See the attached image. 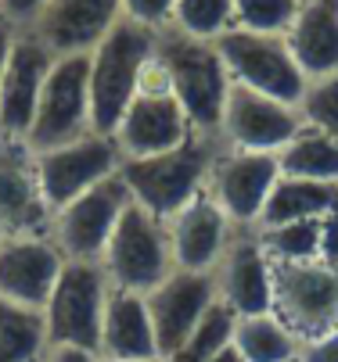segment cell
I'll return each mask as SVG.
<instances>
[{"mask_svg": "<svg viewBox=\"0 0 338 362\" xmlns=\"http://www.w3.org/2000/svg\"><path fill=\"white\" fill-rule=\"evenodd\" d=\"M303 0H234V29L284 36L295 22Z\"/></svg>", "mask_w": 338, "mask_h": 362, "instance_id": "cell-29", "label": "cell"}, {"mask_svg": "<svg viewBox=\"0 0 338 362\" xmlns=\"http://www.w3.org/2000/svg\"><path fill=\"white\" fill-rule=\"evenodd\" d=\"M277 165H281V176H299V180L338 187V140L303 126L292 136V144L277 154Z\"/></svg>", "mask_w": 338, "mask_h": 362, "instance_id": "cell-25", "label": "cell"}, {"mask_svg": "<svg viewBox=\"0 0 338 362\" xmlns=\"http://www.w3.org/2000/svg\"><path fill=\"white\" fill-rule=\"evenodd\" d=\"M119 165H123V154L116 140L101 133H86L72 144L36 151V176H40V190L51 216L65 209L69 201H76L83 190L116 176Z\"/></svg>", "mask_w": 338, "mask_h": 362, "instance_id": "cell-12", "label": "cell"}, {"mask_svg": "<svg viewBox=\"0 0 338 362\" xmlns=\"http://www.w3.org/2000/svg\"><path fill=\"white\" fill-rule=\"evenodd\" d=\"M317 262L338 269V212L320 219V247H317Z\"/></svg>", "mask_w": 338, "mask_h": 362, "instance_id": "cell-35", "label": "cell"}, {"mask_svg": "<svg viewBox=\"0 0 338 362\" xmlns=\"http://www.w3.org/2000/svg\"><path fill=\"white\" fill-rule=\"evenodd\" d=\"M144 301H148V316H152V327H155L159 355L166 358L213 313L216 284H213V273L173 269L159 287H152L148 294H144Z\"/></svg>", "mask_w": 338, "mask_h": 362, "instance_id": "cell-16", "label": "cell"}, {"mask_svg": "<svg viewBox=\"0 0 338 362\" xmlns=\"http://www.w3.org/2000/svg\"><path fill=\"white\" fill-rule=\"evenodd\" d=\"M8 237H51V209L40 190L36 151L0 136V240Z\"/></svg>", "mask_w": 338, "mask_h": 362, "instance_id": "cell-14", "label": "cell"}, {"mask_svg": "<svg viewBox=\"0 0 338 362\" xmlns=\"http://www.w3.org/2000/svg\"><path fill=\"white\" fill-rule=\"evenodd\" d=\"M209 362H245V358H241V351H237V348L227 341L223 348H216V351L209 355Z\"/></svg>", "mask_w": 338, "mask_h": 362, "instance_id": "cell-38", "label": "cell"}, {"mask_svg": "<svg viewBox=\"0 0 338 362\" xmlns=\"http://www.w3.org/2000/svg\"><path fill=\"white\" fill-rule=\"evenodd\" d=\"M155 69L166 90L180 100L191 126L205 136H216L220 112L230 90L216 40H195V36L162 29L155 43Z\"/></svg>", "mask_w": 338, "mask_h": 362, "instance_id": "cell-2", "label": "cell"}, {"mask_svg": "<svg viewBox=\"0 0 338 362\" xmlns=\"http://www.w3.org/2000/svg\"><path fill=\"white\" fill-rule=\"evenodd\" d=\"M51 65H55V50L40 36H33V33L15 36L4 79H0V136H15V140L29 136L36 100L43 93Z\"/></svg>", "mask_w": 338, "mask_h": 362, "instance_id": "cell-17", "label": "cell"}, {"mask_svg": "<svg viewBox=\"0 0 338 362\" xmlns=\"http://www.w3.org/2000/svg\"><path fill=\"white\" fill-rule=\"evenodd\" d=\"M299 129H303V119L295 105H284V100H274L266 93L230 83L223 112H220V126H216V140L220 147H230V151L281 154Z\"/></svg>", "mask_w": 338, "mask_h": 362, "instance_id": "cell-13", "label": "cell"}, {"mask_svg": "<svg viewBox=\"0 0 338 362\" xmlns=\"http://www.w3.org/2000/svg\"><path fill=\"white\" fill-rule=\"evenodd\" d=\"M230 344L241 351L245 362H295L299 358V337L274 313L234 320Z\"/></svg>", "mask_w": 338, "mask_h": 362, "instance_id": "cell-24", "label": "cell"}, {"mask_svg": "<svg viewBox=\"0 0 338 362\" xmlns=\"http://www.w3.org/2000/svg\"><path fill=\"white\" fill-rule=\"evenodd\" d=\"M277 180H281L277 154L216 147L209 176H205V194L220 204V212L237 230H256L263 204Z\"/></svg>", "mask_w": 338, "mask_h": 362, "instance_id": "cell-11", "label": "cell"}, {"mask_svg": "<svg viewBox=\"0 0 338 362\" xmlns=\"http://www.w3.org/2000/svg\"><path fill=\"white\" fill-rule=\"evenodd\" d=\"M15 29L0 22V79H4V69H8V58H11V47H15Z\"/></svg>", "mask_w": 338, "mask_h": 362, "instance_id": "cell-37", "label": "cell"}, {"mask_svg": "<svg viewBox=\"0 0 338 362\" xmlns=\"http://www.w3.org/2000/svg\"><path fill=\"white\" fill-rule=\"evenodd\" d=\"M159 33L137 22H119L98 47L90 50V119L94 133L112 136L130 100L144 86L152 62H155Z\"/></svg>", "mask_w": 338, "mask_h": 362, "instance_id": "cell-1", "label": "cell"}, {"mask_svg": "<svg viewBox=\"0 0 338 362\" xmlns=\"http://www.w3.org/2000/svg\"><path fill=\"white\" fill-rule=\"evenodd\" d=\"M299 119L306 129L338 140V72L306 83V93L299 100Z\"/></svg>", "mask_w": 338, "mask_h": 362, "instance_id": "cell-30", "label": "cell"}, {"mask_svg": "<svg viewBox=\"0 0 338 362\" xmlns=\"http://www.w3.org/2000/svg\"><path fill=\"white\" fill-rule=\"evenodd\" d=\"M216 305H223L234 320L274 313V262L266 258L256 230H237L223 258L213 269Z\"/></svg>", "mask_w": 338, "mask_h": 362, "instance_id": "cell-15", "label": "cell"}, {"mask_svg": "<svg viewBox=\"0 0 338 362\" xmlns=\"http://www.w3.org/2000/svg\"><path fill=\"white\" fill-rule=\"evenodd\" d=\"M173 8H176V0H123V18L162 33L173 22Z\"/></svg>", "mask_w": 338, "mask_h": 362, "instance_id": "cell-32", "label": "cell"}, {"mask_svg": "<svg viewBox=\"0 0 338 362\" xmlns=\"http://www.w3.org/2000/svg\"><path fill=\"white\" fill-rule=\"evenodd\" d=\"M98 358H119V362H162L155 327L148 316V301L137 291L112 287L101 323V351Z\"/></svg>", "mask_w": 338, "mask_h": 362, "instance_id": "cell-21", "label": "cell"}, {"mask_svg": "<svg viewBox=\"0 0 338 362\" xmlns=\"http://www.w3.org/2000/svg\"><path fill=\"white\" fill-rule=\"evenodd\" d=\"M284 43L306 79L338 72V0H303Z\"/></svg>", "mask_w": 338, "mask_h": 362, "instance_id": "cell-22", "label": "cell"}, {"mask_svg": "<svg viewBox=\"0 0 338 362\" xmlns=\"http://www.w3.org/2000/svg\"><path fill=\"white\" fill-rule=\"evenodd\" d=\"M62 266H65V255L51 237L0 240V298L43 313L47 298H51L62 276Z\"/></svg>", "mask_w": 338, "mask_h": 362, "instance_id": "cell-18", "label": "cell"}, {"mask_svg": "<svg viewBox=\"0 0 338 362\" xmlns=\"http://www.w3.org/2000/svg\"><path fill=\"white\" fill-rule=\"evenodd\" d=\"M98 362H119V358H98Z\"/></svg>", "mask_w": 338, "mask_h": 362, "instance_id": "cell-39", "label": "cell"}, {"mask_svg": "<svg viewBox=\"0 0 338 362\" xmlns=\"http://www.w3.org/2000/svg\"><path fill=\"white\" fill-rule=\"evenodd\" d=\"M230 330H234V316L223 305H213V313L202 320V327L191 334L173 355H166L162 362H209V355L230 341Z\"/></svg>", "mask_w": 338, "mask_h": 362, "instance_id": "cell-31", "label": "cell"}, {"mask_svg": "<svg viewBox=\"0 0 338 362\" xmlns=\"http://www.w3.org/2000/svg\"><path fill=\"white\" fill-rule=\"evenodd\" d=\"M237 226L220 212V204L202 190L191 204L166 223L169 237V255H173V269L187 273H213L216 262L223 258L227 244L234 240Z\"/></svg>", "mask_w": 338, "mask_h": 362, "instance_id": "cell-19", "label": "cell"}, {"mask_svg": "<svg viewBox=\"0 0 338 362\" xmlns=\"http://www.w3.org/2000/svg\"><path fill=\"white\" fill-rule=\"evenodd\" d=\"M101 269H105L108 284L123 287V291L148 294L152 287H159L173 273L166 223L130 201V209L123 212V219L116 223V230L105 244Z\"/></svg>", "mask_w": 338, "mask_h": 362, "instance_id": "cell-6", "label": "cell"}, {"mask_svg": "<svg viewBox=\"0 0 338 362\" xmlns=\"http://www.w3.org/2000/svg\"><path fill=\"white\" fill-rule=\"evenodd\" d=\"M216 50L223 58L227 79L234 86L266 93L274 100H284V105L299 108V100H303L310 79L295 65L284 36H266V33H249V29H227L216 40Z\"/></svg>", "mask_w": 338, "mask_h": 362, "instance_id": "cell-5", "label": "cell"}, {"mask_svg": "<svg viewBox=\"0 0 338 362\" xmlns=\"http://www.w3.org/2000/svg\"><path fill=\"white\" fill-rule=\"evenodd\" d=\"M51 0H0V22L15 33H33Z\"/></svg>", "mask_w": 338, "mask_h": 362, "instance_id": "cell-33", "label": "cell"}, {"mask_svg": "<svg viewBox=\"0 0 338 362\" xmlns=\"http://www.w3.org/2000/svg\"><path fill=\"white\" fill-rule=\"evenodd\" d=\"M295 362H338V330H327L320 337L303 341Z\"/></svg>", "mask_w": 338, "mask_h": 362, "instance_id": "cell-34", "label": "cell"}, {"mask_svg": "<svg viewBox=\"0 0 338 362\" xmlns=\"http://www.w3.org/2000/svg\"><path fill=\"white\" fill-rule=\"evenodd\" d=\"M274 316L299 344L338 330V269L324 262H274Z\"/></svg>", "mask_w": 338, "mask_h": 362, "instance_id": "cell-9", "label": "cell"}, {"mask_svg": "<svg viewBox=\"0 0 338 362\" xmlns=\"http://www.w3.org/2000/svg\"><path fill=\"white\" fill-rule=\"evenodd\" d=\"M198 129L191 126V119L184 115L180 100L166 90L155 62L144 76V86L137 90V97L130 100V108L123 112L112 140L123 154V162H137V158H152V154H166L184 147Z\"/></svg>", "mask_w": 338, "mask_h": 362, "instance_id": "cell-8", "label": "cell"}, {"mask_svg": "<svg viewBox=\"0 0 338 362\" xmlns=\"http://www.w3.org/2000/svg\"><path fill=\"white\" fill-rule=\"evenodd\" d=\"M119 22L123 0H51L33 36H40L55 54H90Z\"/></svg>", "mask_w": 338, "mask_h": 362, "instance_id": "cell-20", "label": "cell"}, {"mask_svg": "<svg viewBox=\"0 0 338 362\" xmlns=\"http://www.w3.org/2000/svg\"><path fill=\"white\" fill-rule=\"evenodd\" d=\"M112 284L101 262H69L43 305V330L47 348H76V351H101V323Z\"/></svg>", "mask_w": 338, "mask_h": 362, "instance_id": "cell-4", "label": "cell"}, {"mask_svg": "<svg viewBox=\"0 0 338 362\" xmlns=\"http://www.w3.org/2000/svg\"><path fill=\"white\" fill-rule=\"evenodd\" d=\"M130 201L133 197L119 173L101 180L51 216V240L69 262H101L105 244L123 212L130 209Z\"/></svg>", "mask_w": 338, "mask_h": 362, "instance_id": "cell-10", "label": "cell"}, {"mask_svg": "<svg viewBox=\"0 0 338 362\" xmlns=\"http://www.w3.org/2000/svg\"><path fill=\"white\" fill-rule=\"evenodd\" d=\"M47 355L43 313L0 298V362H40Z\"/></svg>", "mask_w": 338, "mask_h": 362, "instance_id": "cell-26", "label": "cell"}, {"mask_svg": "<svg viewBox=\"0 0 338 362\" xmlns=\"http://www.w3.org/2000/svg\"><path fill=\"white\" fill-rule=\"evenodd\" d=\"M94 133L90 119V58L86 54H55L43 93L36 100V115L26 144L33 151L62 147Z\"/></svg>", "mask_w": 338, "mask_h": 362, "instance_id": "cell-7", "label": "cell"}, {"mask_svg": "<svg viewBox=\"0 0 338 362\" xmlns=\"http://www.w3.org/2000/svg\"><path fill=\"white\" fill-rule=\"evenodd\" d=\"M270 262H317L320 247V219L303 223H281V226H259L256 230Z\"/></svg>", "mask_w": 338, "mask_h": 362, "instance_id": "cell-27", "label": "cell"}, {"mask_svg": "<svg viewBox=\"0 0 338 362\" xmlns=\"http://www.w3.org/2000/svg\"><path fill=\"white\" fill-rule=\"evenodd\" d=\"M40 362H98V355L76 351V348H47V355Z\"/></svg>", "mask_w": 338, "mask_h": 362, "instance_id": "cell-36", "label": "cell"}, {"mask_svg": "<svg viewBox=\"0 0 338 362\" xmlns=\"http://www.w3.org/2000/svg\"><path fill=\"white\" fill-rule=\"evenodd\" d=\"M338 212V187L299 180V176H281L263 204L259 226H281V223H303V219H324ZM256 226V230H259Z\"/></svg>", "mask_w": 338, "mask_h": 362, "instance_id": "cell-23", "label": "cell"}, {"mask_svg": "<svg viewBox=\"0 0 338 362\" xmlns=\"http://www.w3.org/2000/svg\"><path fill=\"white\" fill-rule=\"evenodd\" d=\"M216 147H220L216 136L195 133L176 151L152 154V158H137V162H123L119 176H123L133 204H140V209L152 212L155 219L169 223L184 204H191L205 190V176H209Z\"/></svg>", "mask_w": 338, "mask_h": 362, "instance_id": "cell-3", "label": "cell"}, {"mask_svg": "<svg viewBox=\"0 0 338 362\" xmlns=\"http://www.w3.org/2000/svg\"><path fill=\"white\" fill-rule=\"evenodd\" d=\"M169 29L195 40H220L234 29V0H176Z\"/></svg>", "mask_w": 338, "mask_h": 362, "instance_id": "cell-28", "label": "cell"}]
</instances>
